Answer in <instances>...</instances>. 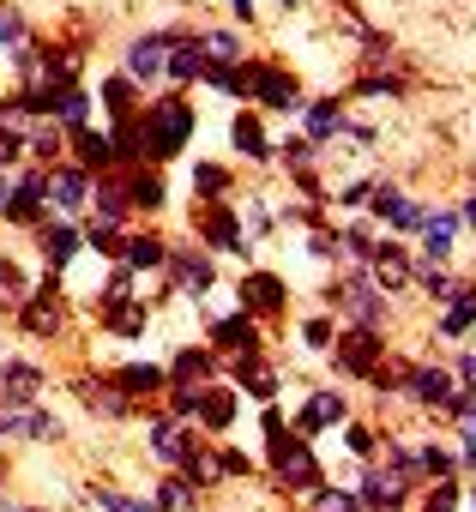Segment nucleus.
<instances>
[{"label": "nucleus", "mask_w": 476, "mask_h": 512, "mask_svg": "<svg viewBox=\"0 0 476 512\" xmlns=\"http://www.w3.org/2000/svg\"><path fill=\"white\" fill-rule=\"evenodd\" d=\"M0 199H7V175H0Z\"/></svg>", "instance_id": "0eeeda50"}, {"label": "nucleus", "mask_w": 476, "mask_h": 512, "mask_svg": "<svg viewBox=\"0 0 476 512\" xmlns=\"http://www.w3.org/2000/svg\"><path fill=\"white\" fill-rule=\"evenodd\" d=\"M13 37H19V19H13V13H0V43H13Z\"/></svg>", "instance_id": "39448f33"}, {"label": "nucleus", "mask_w": 476, "mask_h": 512, "mask_svg": "<svg viewBox=\"0 0 476 512\" xmlns=\"http://www.w3.org/2000/svg\"><path fill=\"white\" fill-rule=\"evenodd\" d=\"M79 193H85V181H79V169H61V175H55V199H61V205H73Z\"/></svg>", "instance_id": "f03ea898"}, {"label": "nucleus", "mask_w": 476, "mask_h": 512, "mask_svg": "<svg viewBox=\"0 0 476 512\" xmlns=\"http://www.w3.org/2000/svg\"><path fill=\"white\" fill-rule=\"evenodd\" d=\"M320 512H356L350 494H320Z\"/></svg>", "instance_id": "20e7f679"}, {"label": "nucleus", "mask_w": 476, "mask_h": 512, "mask_svg": "<svg viewBox=\"0 0 476 512\" xmlns=\"http://www.w3.org/2000/svg\"><path fill=\"white\" fill-rule=\"evenodd\" d=\"M157 67H163V43H139V49H133V73H145V79H151Z\"/></svg>", "instance_id": "f257e3e1"}, {"label": "nucleus", "mask_w": 476, "mask_h": 512, "mask_svg": "<svg viewBox=\"0 0 476 512\" xmlns=\"http://www.w3.org/2000/svg\"><path fill=\"white\" fill-rule=\"evenodd\" d=\"M470 223H476V205H470Z\"/></svg>", "instance_id": "6e6552de"}, {"label": "nucleus", "mask_w": 476, "mask_h": 512, "mask_svg": "<svg viewBox=\"0 0 476 512\" xmlns=\"http://www.w3.org/2000/svg\"><path fill=\"white\" fill-rule=\"evenodd\" d=\"M446 241H452V217H428V247L440 253Z\"/></svg>", "instance_id": "7ed1b4c3"}, {"label": "nucleus", "mask_w": 476, "mask_h": 512, "mask_svg": "<svg viewBox=\"0 0 476 512\" xmlns=\"http://www.w3.org/2000/svg\"><path fill=\"white\" fill-rule=\"evenodd\" d=\"M464 422H470V434H476V410H470V416H464Z\"/></svg>", "instance_id": "423d86ee"}]
</instances>
